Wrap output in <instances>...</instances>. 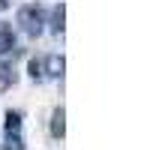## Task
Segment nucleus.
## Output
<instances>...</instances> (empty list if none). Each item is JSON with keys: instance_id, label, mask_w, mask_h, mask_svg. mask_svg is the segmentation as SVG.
<instances>
[{"instance_id": "6", "label": "nucleus", "mask_w": 150, "mask_h": 150, "mask_svg": "<svg viewBox=\"0 0 150 150\" xmlns=\"http://www.w3.org/2000/svg\"><path fill=\"white\" fill-rule=\"evenodd\" d=\"M27 72H30V78H33V81H39L42 75H45V69H42V60H36V57H33L30 63H27Z\"/></svg>"}, {"instance_id": "2", "label": "nucleus", "mask_w": 150, "mask_h": 150, "mask_svg": "<svg viewBox=\"0 0 150 150\" xmlns=\"http://www.w3.org/2000/svg\"><path fill=\"white\" fill-rule=\"evenodd\" d=\"M42 69H45V75H51V78H63V69H66L63 54H48L42 60Z\"/></svg>"}, {"instance_id": "1", "label": "nucleus", "mask_w": 150, "mask_h": 150, "mask_svg": "<svg viewBox=\"0 0 150 150\" xmlns=\"http://www.w3.org/2000/svg\"><path fill=\"white\" fill-rule=\"evenodd\" d=\"M18 24H21V30L27 33V36H39L45 30V9L39 3H27V6H21L18 9Z\"/></svg>"}, {"instance_id": "7", "label": "nucleus", "mask_w": 150, "mask_h": 150, "mask_svg": "<svg viewBox=\"0 0 150 150\" xmlns=\"http://www.w3.org/2000/svg\"><path fill=\"white\" fill-rule=\"evenodd\" d=\"M6 150H24V138L21 135H6Z\"/></svg>"}, {"instance_id": "4", "label": "nucleus", "mask_w": 150, "mask_h": 150, "mask_svg": "<svg viewBox=\"0 0 150 150\" xmlns=\"http://www.w3.org/2000/svg\"><path fill=\"white\" fill-rule=\"evenodd\" d=\"M63 132H66V111L57 108L51 114V135H54V138H63Z\"/></svg>"}, {"instance_id": "3", "label": "nucleus", "mask_w": 150, "mask_h": 150, "mask_svg": "<svg viewBox=\"0 0 150 150\" xmlns=\"http://www.w3.org/2000/svg\"><path fill=\"white\" fill-rule=\"evenodd\" d=\"M48 24H51L54 33H63V27H66V6H63V3H57V6L51 9V21H48Z\"/></svg>"}, {"instance_id": "8", "label": "nucleus", "mask_w": 150, "mask_h": 150, "mask_svg": "<svg viewBox=\"0 0 150 150\" xmlns=\"http://www.w3.org/2000/svg\"><path fill=\"white\" fill-rule=\"evenodd\" d=\"M3 9H9V0H0V12H3Z\"/></svg>"}, {"instance_id": "5", "label": "nucleus", "mask_w": 150, "mask_h": 150, "mask_svg": "<svg viewBox=\"0 0 150 150\" xmlns=\"http://www.w3.org/2000/svg\"><path fill=\"white\" fill-rule=\"evenodd\" d=\"M21 129V111H9L6 114V135H18Z\"/></svg>"}]
</instances>
